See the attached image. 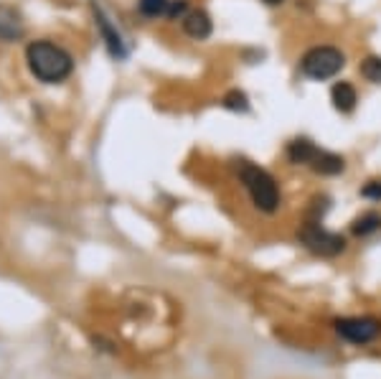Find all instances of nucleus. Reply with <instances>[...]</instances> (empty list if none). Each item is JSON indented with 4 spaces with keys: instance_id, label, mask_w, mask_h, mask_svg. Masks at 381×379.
Listing matches in <instances>:
<instances>
[{
    "instance_id": "1",
    "label": "nucleus",
    "mask_w": 381,
    "mask_h": 379,
    "mask_svg": "<svg viewBox=\"0 0 381 379\" xmlns=\"http://www.w3.org/2000/svg\"><path fill=\"white\" fill-rule=\"evenodd\" d=\"M29 71L43 85H61L74 71V57L51 38H38L26 46Z\"/></svg>"
},
{
    "instance_id": "2",
    "label": "nucleus",
    "mask_w": 381,
    "mask_h": 379,
    "mask_svg": "<svg viewBox=\"0 0 381 379\" xmlns=\"http://www.w3.org/2000/svg\"><path fill=\"white\" fill-rule=\"evenodd\" d=\"M237 171H239V178L244 183L247 194L252 196L254 206L264 211V214L277 211V206H280V189H277L275 178L264 169H260V166H254L249 161H239Z\"/></svg>"
},
{
    "instance_id": "3",
    "label": "nucleus",
    "mask_w": 381,
    "mask_h": 379,
    "mask_svg": "<svg viewBox=\"0 0 381 379\" xmlns=\"http://www.w3.org/2000/svg\"><path fill=\"white\" fill-rule=\"evenodd\" d=\"M343 64H346V59L336 46H315L303 57L300 71L313 82H325V79L336 77L343 69Z\"/></svg>"
},
{
    "instance_id": "4",
    "label": "nucleus",
    "mask_w": 381,
    "mask_h": 379,
    "mask_svg": "<svg viewBox=\"0 0 381 379\" xmlns=\"http://www.w3.org/2000/svg\"><path fill=\"white\" fill-rule=\"evenodd\" d=\"M297 237H300V242L315 255H338V252H343V247H346V239L328 232V229H323L318 222H308V224L300 229Z\"/></svg>"
},
{
    "instance_id": "5",
    "label": "nucleus",
    "mask_w": 381,
    "mask_h": 379,
    "mask_svg": "<svg viewBox=\"0 0 381 379\" xmlns=\"http://www.w3.org/2000/svg\"><path fill=\"white\" fill-rule=\"evenodd\" d=\"M336 331L351 344H368L381 334V323L374 318H341L336 323Z\"/></svg>"
},
{
    "instance_id": "6",
    "label": "nucleus",
    "mask_w": 381,
    "mask_h": 379,
    "mask_svg": "<svg viewBox=\"0 0 381 379\" xmlns=\"http://www.w3.org/2000/svg\"><path fill=\"white\" fill-rule=\"evenodd\" d=\"M92 13H94V21H97L99 34H102V38H105V43H107V49H110V54H112L114 59H125L127 57V46H125V41H122L120 31L110 23V18H107L105 10H102L97 3H92Z\"/></svg>"
},
{
    "instance_id": "7",
    "label": "nucleus",
    "mask_w": 381,
    "mask_h": 379,
    "mask_svg": "<svg viewBox=\"0 0 381 379\" xmlns=\"http://www.w3.org/2000/svg\"><path fill=\"white\" fill-rule=\"evenodd\" d=\"M184 31L193 41H204L214 31L211 15L206 13V10H188V15L184 18Z\"/></svg>"
},
{
    "instance_id": "8",
    "label": "nucleus",
    "mask_w": 381,
    "mask_h": 379,
    "mask_svg": "<svg viewBox=\"0 0 381 379\" xmlns=\"http://www.w3.org/2000/svg\"><path fill=\"white\" fill-rule=\"evenodd\" d=\"M23 36V21L18 10H13L10 6H0V41L10 43L18 41Z\"/></svg>"
},
{
    "instance_id": "9",
    "label": "nucleus",
    "mask_w": 381,
    "mask_h": 379,
    "mask_svg": "<svg viewBox=\"0 0 381 379\" xmlns=\"http://www.w3.org/2000/svg\"><path fill=\"white\" fill-rule=\"evenodd\" d=\"M311 169L320 176H338L341 171H343V158L331 153V150H320V148H318L311 161Z\"/></svg>"
},
{
    "instance_id": "10",
    "label": "nucleus",
    "mask_w": 381,
    "mask_h": 379,
    "mask_svg": "<svg viewBox=\"0 0 381 379\" xmlns=\"http://www.w3.org/2000/svg\"><path fill=\"white\" fill-rule=\"evenodd\" d=\"M331 102L338 113H353V110H356V102H359V94H356L353 85L338 82V85H333L331 90Z\"/></svg>"
},
{
    "instance_id": "11",
    "label": "nucleus",
    "mask_w": 381,
    "mask_h": 379,
    "mask_svg": "<svg viewBox=\"0 0 381 379\" xmlns=\"http://www.w3.org/2000/svg\"><path fill=\"white\" fill-rule=\"evenodd\" d=\"M315 150H318V148L313 145L308 138H297V141H292L287 145V158L295 163V166H311Z\"/></svg>"
},
{
    "instance_id": "12",
    "label": "nucleus",
    "mask_w": 381,
    "mask_h": 379,
    "mask_svg": "<svg viewBox=\"0 0 381 379\" xmlns=\"http://www.w3.org/2000/svg\"><path fill=\"white\" fill-rule=\"evenodd\" d=\"M353 234L356 237H368V234H374L381 229V217L379 214H374V211H368V214H364L361 219H356L353 222Z\"/></svg>"
},
{
    "instance_id": "13",
    "label": "nucleus",
    "mask_w": 381,
    "mask_h": 379,
    "mask_svg": "<svg viewBox=\"0 0 381 379\" xmlns=\"http://www.w3.org/2000/svg\"><path fill=\"white\" fill-rule=\"evenodd\" d=\"M170 0H137V10L145 18H160L168 13Z\"/></svg>"
},
{
    "instance_id": "14",
    "label": "nucleus",
    "mask_w": 381,
    "mask_h": 379,
    "mask_svg": "<svg viewBox=\"0 0 381 379\" xmlns=\"http://www.w3.org/2000/svg\"><path fill=\"white\" fill-rule=\"evenodd\" d=\"M361 77L371 82V85H381V57H366L361 62Z\"/></svg>"
},
{
    "instance_id": "15",
    "label": "nucleus",
    "mask_w": 381,
    "mask_h": 379,
    "mask_svg": "<svg viewBox=\"0 0 381 379\" xmlns=\"http://www.w3.org/2000/svg\"><path fill=\"white\" fill-rule=\"evenodd\" d=\"M224 107L226 110H234V113H247L249 110V99H247V94L244 92H229L224 97Z\"/></svg>"
},
{
    "instance_id": "16",
    "label": "nucleus",
    "mask_w": 381,
    "mask_h": 379,
    "mask_svg": "<svg viewBox=\"0 0 381 379\" xmlns=\"http://www.w3.org/2000/svg\"><path fill=\"white\" fill-rule=\"evenodd\" d=\"M188 10H190L188 0H170L168 13H165V15H168L170 21H176V18H178V21H184L186 15H188Z\"/></svg>"
},
{
    "instance_id": "17",
    "label": "nucleus",
    "mask_w": 381,
    "mask_h": 379,
    "mask_svg": "<svg viewBox=\"0 0 381 379\" xmlns=\"http://www.w3.org/2000/svg\"><path fill=\"white\" fill-rule=\"evenodd\" d=\"M361 194L366 199H381V183H368V186H364Z\"/></svg>"
},
{
    "instance_id": "18",
    "label": "nucleus",
    "mask_w": 381,
    "mask_h": 379,
    "mask_svg": "<svg viewBox=\"0 0 381 379\" xmlns=\"http://www.w3.org/2000/svg\"><path fill=\"white\" fill-rule=\"evenodd\" d=\"M262 3H267V6H280L283 0H262Z\"/></svg>"
}]
</instances>
